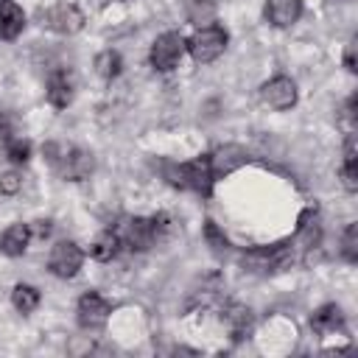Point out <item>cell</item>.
I'll list each match as a JSON object with an SVG mask.
<instances>
[{"label": "cell", "mask_w": 358, "mask_h": 358, "mask_svg": "<svg viewBox=\"0 0 358 358\" xmlns=\"http://www.w3.org/2000/svg\"><path fill=\"white\" fill-rule=\"evenodd\" d=\"M45 157L56 168V173L62 179H67V182H81L95 168L92 154H87V151H81L76 145H64V143H48L45 145Z\"/></svg>", "instance_id": "cell-1"}, {"label": "cell", "mask_w": 358, "mask_h": 358, "mask_svg": "<svg viewBox=\"0 0 358 358\" xmlns=\"http://www.w3.org/2000/svg\"><path fill=\"white\" fill-rule=\"evenodd\" d=\"M165 176L173 187H182V190H193V193H201V196H210L213 190V168H210V154L207 157H196L190 162H179V165H168L165 168Z\"/></svg>", "instance_id": "cell-2"}, {"label": "cell", "mask_w": 358, "mask_h": 358, "mask_svg": "<svg viewBox=\"0 0 358 358\" xmlns=\"http://www.w3.org/2000/svg\"><path fill=\"white\" fill-rule=\"evenodd\" d=\"M227 42H229V36H227V31H224L221 25H204V28H199L190 39H185L190 56H193L199 64L215 62V59L227 50Z\"/></svg>", "instance_id": "cell-3"}, {"label": "cell", "mask_w": 358, "mask_h": 358, "mask_svg": "<svg viewBox=\"0 0 358 358\" xmlns=\"http://www.w3.org/2000/svg\"><path fill=\"white\" fill-rule=\"evenodd\" d=\"M294 263V249L291 243H277L268 249H255L243 257V266L255 274H271V271H285Z\"/></svg>", "instance_id": "cell-4"}, {"label": "cell", "mask_w": 358, "mask_h": 358, "mask_svg": "<svg viewBox=\"0 0 358 358\" xmlns=\"http://www.w3.org/2000/svg\"><path fill=\"white\" fill-rule=\"evenodd\" d=\"M39 22L48 31L73 36V34H78L84 28V14L73 3H56V6H48L45 11H39Z\"/></svg>", "instance_id": "cell-5"}, {"label": "cell", "mask_w": 358, "mask_h": 358, "mask_svg": "<svg viewBox=\"0 0 358 358\" xmlns=\"http://www.w3.org/2000/svg\"><path fill=\"white\" fill-rule=\"evenodd\" d=\"M185 50H187L185 36H182L179 31H165V34H159V36L154 39V45H151V64H154L159 73H171V70L179 64V59L185 56Z\"/></svg>", "instance_id": "cell-6"}, {"label": "cell", "mask_w": 358, "mask_h": 358, "mask_svg": "<svg viewBox=\"0 0 358 358\" xmlns=\"http://www.w3.org/2000/svg\"><path fill=\"white\" fill-rule=\"evenodd\" d=\"M120 235V243L129 246L131 252H145L151 246H157V232H154V221L134 215V218H123V224L115 229Z\"/></svg>", "instance_id": "cell-7"}, {"label": "cell", "mask_w": 358, "mask_h": 358, "mask_svg": "<svg viewBox=\"0 0 358 358\" xmlns=\"http://www.w3.org/2000/svg\"><path fill=\"white\" fill-rule=\"evenodd\" d=\"M81 263H84V252H81V246L73 243V241H59V243H53V249H50V255H48V268H50V274L59 277V280L76 277L78 268H81Z\"/></svg>", "instance_id": "cell-8"}, {"label": "cell", "mask_w": 358, "mask_h": 358, "mask_svg": "<svg viewBox=\"0 0 358 358\" xmlns=\"http://www.w3.org/2000/svg\"><path fill=\"white\" fill-rule=\"evenodd\" d=\"M109 313H112L109 302L101 294H95V291H87L78 299V308H76V319H78V327L81 330H101L106 324Z\"/></svg>", "instance_id": "cell-9"}, {"label": "cell", "mask_w": 358, "mask_h": 358, "mask_svg": "<svg viewBox=\"0 0 358 358\" xmlns=\"http://www.w3.org/2000/svg\"><path fill=\"white\" fill-rule=\"evenodd\" d=\"M260 101L268 109H277V112L291 109L296 103V84L288 76H274L260 87Z\"/></svg>", "instance_id": "cell-10"}, {"label": "cell", "mask_w": 358, "mask_h": 358, "mask_svg": "<svg viewBox=\"0 0 358 358\" xmlns=\"http://www.w3.org/2000/svg\"><path fill=\"white\" fill-rule=\"evenodd\" d=\"M221 322H224V327L229 330V336H232L235 341H241V338H246V336L252 333L255 316H252V310H249L246 305L229 302V305L224 308V313H221Z\"/></svg>", "instance_id": "cell-11"}, {"label": "cell", "mask_w": 358, "mask_h": 358, "mask_svg": "<svg viewBox=\"0 0 358 358\" xmlns=\"http://www.w3.org/2000/svg\"><path fill=\"white\" fill-rule=\"evenodd\" d=\"M302 17V0H266V20L274 28H291Z\"/></svg>", "instance_id": "cell-12"}, {"label": "cell", "mask_w": 358, "mask_h": 358, "mask_svg": "<svg viewBox=\"0 0 358 358\" xmlns=\"http://www.w3.org/2000/svg\"><path fill=\"white\" fill-rule=\"evenodd\" d=\"M246 162V151L241 148V145H221L215 154H210V168H213V176L218 179V176H227V173H232L235 168H241Z\"/></svg>", "instance_id": "cell-13"}, {"label": "cell", "mask_w": 358, "mask_h": 358, "mask_svg": "<svg viewBox=\"0 0 358 358\" xmlns=\"http://www.w3.org/2000/svg\"><path fill=\"white\" fill-rule=\"evenodd\" d=\"M48 101L56 109L70 106V101H73V78H70L67 70L50 73V78H48Z\"/></svg>", "instance_id": "cell-14"}, {"label": "cell", "mask_w": 358, "mask_h": 358, "mask_svg": "<svg viewBox=\"0 0 358 358\" xmlns=\"http://www.w3.org/2000/svg\"><path fill=\"white\" fill-rule=\"evenodd\" d=\"M25 28V14L14 0H0V36L17 39Z\"/></svg>", "instance_id": "cell-15"}, {"label": "cell", "mask_w": 358, "mask_h": 358, "mask_svg": "<svg viewBox=\"0 0 358 358\" xmlns=\"http://www.w3.org/2000/svg\"><path fill=\"white\" fill-rule=\"evenodd\" d=\"M31 243V227L28 224H11L0 235V252L8 257H20Z\"/></svg>", "instance_id": "cell-16"}, {"label": "cell", "mask_w": 358, "mask_h": 358, "mask_svg": "<svg viewBox=\"0 0 358 358\" xmlns=\"http://www.w3.org/2000/svg\"><path fill=\"white\" fill-rule=\"evenodd\" d=\"M120 235L115 232V229H103L101 235H95V241H92V246H90V255L95 257V260H101V263H109L112 257H117V252H120Z\"/></svg>", "instance_id": "cell-17"}, {"label": "cell", "mask_w": 358, "mask_h": 358, "mask_svg": "<svg viewBox=\"0 0 358 358\" xmlns=\"http://www.w3.org/2000/svg\"><path fill=\"white\" fill-rule=\"evenodd\" d=\"M310 327L316 330V333H336V327H344V316H341V308L338 305H322L319 310H313V316H310Z\"/></svg>", "instance_id": "cell-18"}, {"label": "cell", "mask_w": 358, "mask_h": 358, "mask_svg": "<svg viewBox=\"0 0 358 358\" xmlns=\"http://www.w3.org/2000/svg\"><path fill=\"white\" fill-rule=\"evenodd\" d=\"M341 185L355 193L358 190V151H355V137L350 134L344 143V162H341Z\"/></svg>", "instance_id": "cell-19"}, {"label": "cell", "mask_w": 358, "mask_h": 358, "mask_svg": "<svg viewBox=\"0 0 358 358\" xmlns=\"http://www.w3.org/2000/svg\"><path fill=\"white\" fill-rule=\"evenodd\" d=\"M11 305H14L20 313H31V310H36V305H39V291H36L34 285H28V282H20V285H14V291H11Z\"/></svg>", "instance_id": "cell-20"}, {"label": "cell", "mask_w": 358, "mask_h": 358, "mask_svg": "<svg viewBox=\"0 0 358 358\" xmlns=\"http://www.w3.org/2000/svg\"><path fill=\"white\" fill-rule=\"evenodd\" d=\"M120 67H123V62H120V53H115V50H103V53L95 56V73L101 78H106V81L117 78Z\"/></svg>", "instance_id": "cell-21"}, {"label": "cell", "mask_w": 358, "mask_h": 358, "mask_svg": "<svg viewBox=\"0 0 358 358\" xmlns=\"http://www.w3.org/2000/svg\"><path fill=\"white\" fill-rule=\"evenodd\" d=\"M341 257L347 263H358V224H350L341 235Z\"/></svg>", "instance_id": "cell-22"}, {"label": "cell", "mask_w": 358, "mask_h": 358, "mask_svg": "<svg viewBox=\"0 0 358 358\" xmlns=\"http://www.w3.org/2000/svg\"><path fill=\"white\" fill-rule=\"evenodd\" d=\"M6 154H8V159L11 162H28V157H31V143L28 140H22V137H8L6 140Z\"/></svg>", "instance_id": "cell-23"}, {"label": "cell", "mask_w": 358, "mask_h": 358, "mask_svg": "<svg viewBox=\"0 0 358 358\" xmlns=\"http://www.w3.org/2000/svg\"><path fill=\"white\" fill-rule=\"evenodd\" d=\"M20 187H22V179H20L17 171H6V173L0 176V193H3V196H14Z\"/></svg>", "instance_id": "cell-24"}, {"label": "cell", "mask_w": 358, "mask_h": 358, "mask_svg": "<svg viewBox=\"0 0 358 358\" xmlns=\"http://www.w3.org/2000/svg\"><path fill=\"white\" fill-rule=\"evenodd\" d=\"M204 235H207V241L213 243V249H227V238H224V232L215 227V221H207V224H204Z\"/></svg>", "instance_id": "cell-25"}, {"label": "cell", "mask_w": 358, "mask_h": 358, "mask_svg": "<svg viewBox=\"0 0 358 358\" xmlns=\"http://www.w3.org/2000/svg\"><path fill=\"white\" fill-rule=\"evenodd\" d=\"M344 67L350 70V73H355L358 67H355V36L347 42V48H344Z\"/></svg>", "instance_id": "cell-26"}, {"label": "cell", "mask_w": 358, "mask_h": 358, "mask_svg": "<svg viewBox=\"0 0 358 358\" xmlns=\"http://www.w3.org/2000/svg\"><path fill=\"white\" fill-rule=\"evenodd\" d=\"M31 227V238H48L50 235V221H34V224H28Z\"/></svg>", "instance_id": "cell-27"}, {"label": "cell", "mask_w": 358, "mask_h": 358, "mask_svg": "<svg viewBox=\"0 0 358 358\" xmlns=\"http://www.w3.org/2000/svg\"><path fill=\"white\" fill-rule=\"evenodd\" d=\"M11 137V131H8V123H6V115H3V109H0V140H8Z\"/></svg>", "instance_id": "cell-28"}]
</instances>
